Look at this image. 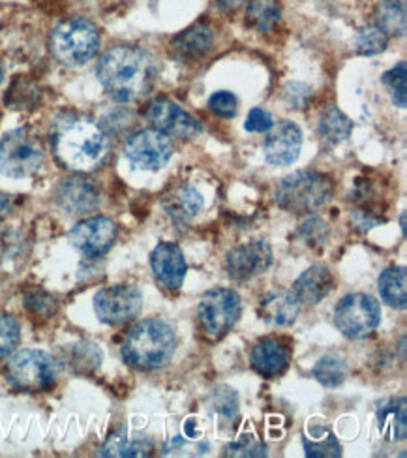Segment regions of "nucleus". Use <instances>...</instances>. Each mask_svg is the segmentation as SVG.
<instances>
[{
  "label": "nucleus",
  "mask_w": 407,
  "mask_h": 458,
  "mask_svg": "<svg viewBox=\"0 0 407 458\" xmlns=\"http://www.w3.org/2000/svg\"><path fill=\"white\" fill-rule=\"evenodd\" d=\"M58 203L70 215H87L98 207L100 196L94 184L85 179H68L58 188Z\"/></svg>",
  "instance_id": "obj_18"
},
{
  "label": "nucleus",
  "mask_w": 407,
  "mask_h": 458,
  "mask_svg": "<svg viewBox=\"0 0 407 458\" xmlns=\"http://www.w3.org/2000/svg\"><path fill=\"white\" fill-rule=\"evenodd\" d=\"M116 239V225L106 216H94L75 224L70 232V242L87 258L106 254Z\"/></svg>",
  "instance_id": "obj_14"
},
{
  "label": "nucleus",
  "mask_w": 407,
  "mask_h": 458,
  "mask_svg": "<svg viewBox=\"0 0 407 458\" xmlns=\"http://www.w3.org/2000/svg\"><path fill=\"white\" fill-rule=\"evenodd\" d=\"M405 398L393 396L386 398L377 406V425L379 432L386 442H402L407 436V415Z\"/></svg>",
  "instance_id": "obj_20"
},
{
  "label": "nucleus",
  "mask_w": 407,
  "mask_h": 458,
  "mask_svg": "<svg viewBox=\"0 0 407 458\" xmlns=\"http://www.w3.org/2000/svg\"><path fill=\"white\" fill-rule=\"evenodd\" d=\"M314 376L325 387H338L347 376L345 360L335 353L325 355L316 362Z\"/></svg>",
  "instance_id": "obj_30"
},
{
  "label": "nucleus",
  "mask_w": 407,
  "mask_h": 458,
  "mask_svg": "<svg viewBox=\"0 0 407 458\" xmlns=\"http://www.w3.org/2000/svg\"><path fill=\"white\" fill-rule=\"evenodd\" d=\"M302 147L301 128L291 121H280L276 126L268 130L263 150L265 158L273 165H289L293 164Z\"/></svg>",
  "instance_id": "obj_15"
},
{
  "label": "nucleus",
  "mask_w": 407,
  "mask_h": 458,
  "mask_svg": "<svg viewBox=\"0 0 407 458\" xmlns=\"http://www.w3.org/2000/svg\"><path fill=\"white\" fill-rule=\"evenodd\" d=\"M177 350L174 331L162 319H141L126 333L123 359L138 370L164 369Z\"/></svg>",
  "instance_id": "obj_3"
},
{
  "label": "nucleus",
  "mask_w": 407,
  "mask_h": 458,
  "mask_svg": "<svg viewBox=\"0 0 407 458\" xmlns=\"http://www.w3.org/2000/svg\"><path fill=\"white\" fill-rule=\"evenodd\" d=\"M328 233L326 224L319 218H308L304 224H301L297 235L302 237V241L309 242H321Z\"/></svg>",
  "instance_id": "obj_38"
},
{
  "label": "nucleus",
  "mask_w": 407,
  "mask_h": 458,
  "mask_svg": "<svg viewBox=\"0 0 407 458\" xmlns=\"http://www.w3.org/2000/svg\"><path fill=\"white\" fill-rule=\"evenodd\" d=\"M56 160L72 171H92L109 152L106 131L85 117H64L56 123L51 138Z\"/></svg>",
  "instance_id": "obj_2"
},
{
  "label": "nucleus",
  "mask_w": 407,
  "mask_h": 458,
  "mask_svg": "<svg viewBox=\"0 0 407 458\" xmlns=\"http://www.w3.org/2000/svg\"><path fill=\"white\" fill-rule=\"evenodd\" d=\"M241 310V297L235 292L216 288L201 297L198 316L203 331L212 338H220L237 326Z\"/></svg>",
  "instance_id": "obj_9"
},
{
  "label": "nucleus",
  "mask_w": 407,
  "mask_h": 458,
  "mask_svg": "<svg viewBox=\"0 0 407 458\" xmlns=\"http://www.w3.org/2000/svg\"><path fill=\"white\" fill-rule=\"evenodd\" d=\"M212 46V32L208 27L196 25L188 30H184L181 36L174 38L173 47L182 59H198V56L205 55Z\"/></svg>",
  "instance_id": "obj_25"
},
{
  "label": "nucleus",
  "mask_w": 407,
  "mask_h": 458,
  "mask_svg": "<svg viewBox=\"0 0 407 458\" xmlns=\"http://www.w3.org/2000/svg\"><path fill=\"white\" fill-rule=\"evenodd\" d=\"M150 267L167 290H179L186 276V259L181 248L173 242H160L150 254Z\"/></svg>",
  "instance_id": "obj_16"
},
{
  "label": "nucleus",
  "mask_w": 407,
  "mask_h": 458,
  "mask_svg": "<svg viewBox=\"0 0 407 458\" xmlns=\"http://www.w3.org/2000/svg\"><path fill=\"white\" fill-rule=\"evenodd\" d=\"M58 376V362L46 352L23 350L10 357L6 377L15 389L44 391L49 389Z\"/></svg>",
  "instance_id": "obj_7"
},
{
  "label": "nucleus",
  "mask_w": 407,
  "mask_h": 458,
  "mask_svg": "<svg viewBox=\"0 0 407 458\" xmlns=\"http://www.w3.org/2000/svg\"><path fill=\"white\" fill-rule=\"evenodd\" d=\"M250 362L256 372L265 377H276L285 372L289 365V353L276 338H265L258 342L250 353Z\"/></svg>",
  "instance_id": "obj_19"
},
{
  "label": "nucleus",
  "mask_w": 407,
  "mask_h": 458,
  "mask_svg": "<svg viewBox=\"0 0 407 458\" xmlns=\"http://www.w3.org/2000/svg\"><path fill=\"white\" fill-rule=\"evenodd\" d=\"M100 36L87 19H68L53 30L51 49L55 59L66 66L89 63L98 53Z\"/></svg>",
  "instance_id": "obj_5"
},
{
  "label": "nucleus",
  "mask_w": 407,
  "mask_h": 458,
  "mask_svg": "<svg viewBox=\"0 0 407 458\" xmlns=\"http://www.w3.org/2000/svg\"><path fill=\"white\" fill-rule=\"evenodd\" d=\"M147 121L154 130L179 140H191L201 131V124L190 113L167 98H158L148 106Z\"/></svg>",
  "instance_id": "obj_12"
},
{
  "label": "nucleus",
  "mask_w": 407,
  "mask_h": 458,
  "mask_svg": "<svg viewBox=\"0 0 407 458\" xmlns=\"http://www.w3.org/2000/svg\"><path fill=\"white\" fill-rule=\"evenodd\" d=\"M44 162L42 145L30 131L19 128L0 140V174L12 179L34 175Z\"/></svg>",
  "instance_id": "obj_6"
},
{
  "label": "nucleus",
  "mask_w": 407,
  "mask_h": 458,
  "mask_svg": "<svg viewBox=\"0 0 407 458\" xmlns=\"http://www.w3.org/2000/svg\"><path fill=\"white\" fill-rule=\"evenodd\" d=\"M386 47V34L377 25H368L359 32L357 49L362 55H377Z\"/></svg>",
  "instance_id": "obj_31"
},
{
  "label": "nucleus",
  "mask_w": 407,
  "mask_h": 458,
  "mask_svg": "<svg viewBox=\"0 0 407 458\" xmlns=\"http://www.w3.org/2000/svg\"><path fill=\"white\" fill-rule=\"evenodd\" d=\"M273 126H275V121H273V117H270V113H267L265 109H259V107L251 109L246 123H244V128L248 131H258V133H265Z\"/></svg>",
  "instance_id": "obj_39"
},
{
  "label": "nucleus",
  "mask_w": 407,
  "mask_h": 458,
  "mask_svg": "<svg viewBox=\"0 0 407 458\" xmlns=\"http://www.w3.org/2000/svg\"><path fill=\"white\" fill-rule=\"evenodd\" d=\"M400 224H402V232L405 233V213H402V216H400Z\"/></svg>",
  "instance_id": "obj_42"
},
{
  "label": "nucleus",
  "mask_w": 407,
  "mask_h": 458,
  "mask_svg": "<svg viewBox=\"0 0 407 458\" xmlns=\"http://www.w3.org/2000/svg\"><path fill=\"white\" fill-rule=\"evenodd\" d=\"M216 4L220 6V10L229 12V10H235L242 4V0H216Z\"/></svg>",
  "instance_id": "obj_40"
},
{
  "label": "nucleus",
  "mask_w": 407,
  "mask_h": 458,
  "mask_svg": "<svg viewBox=\"0 0 407 458\" xmlns=\"http://www.w3.org/2000/svg\"><path fill=\"white\" fill-rule=\"evenodd\" d=\"M333 275L325 265H314L306 269L293 284V295L304 307H316L333 290Z\"/></svg>",
  "instance_id": "obj_17"
},
{
  "label": "nucleus",
  "mask_w": 407,
  "mask_h": 458,
  "mask_svg": "<svg viewBox=\"0 0 407 458\" xmlns=\"http://www.w3.org/2000/svg\"><path fill=\"white\" fill-rule=\"evenodd\" d=\"M405 81H407V73H405V63L396 64L393 70L386 72L383 75V83L389 89L391 97L398 107H405L407 102V94H405Z\"/></svg>",
  "instance_id": "obj_32"
},
{
  "label": "nucleus",
  "mask_w": 407,
  "mask_h": 458,
  "mask_svg": "<svg viewBox=\"0 0 407 458\" xmlns=\"http://www.w3.org/2000/svg\"><path fill=\"white\" fill-rule=\"evenodd\" d=\"M0 83H3V70H0Z\"/></svg>",
  "instance_id": "obj_43"
},
{
  "label": "nucleus",
  "mask_w": 407,
  "mask_h": 458,
  "mask_svg": "<svg viewBox=\"0 0 407 458\" xmlns=\"http://www.w3.org/2000/svg\"><path fill=\"white\" fill-rule=\"evenodd\" d=\"M407 273L403 267H389L379 276V295L394 310L407 307Z\"/></svg>",
  "instance_id": "obj_24"
},
{
  "label": "nucleus",
  "mask_w": 407,
  "mask_h": 458,
  "mask_svg": "<svg viewBox=\"0 0 407 458\" xmlns=\"http://www.w3.org/2000/svg\"><path fill=\"white\" fill-rule=\"evenodd\" d=\"M208 107L212 113H216L218 117L231 119L237 114V98L235 94H231L227 90H220L216 94H212L208 100Z\"/></svg>",
  "instance_id": "obj_37"
},
{
  "label": "nucleus",
  "mask_w": 407,
  "mask_h": 458,
  "mask_svg": "<svg viewBox=\"0 0 407 458\" xmlns=\"http://www.w3.org/2000/svg\"><path fill=\"white\" fill-rule=\"evenodd\" d=\"M10 208H12V203H10L8 196L0 192V220H3L10 213Z\"/></svg>",
  "instance_id": "obj_41"
},
{
  "label": "nucleus",
  "mask_w": 407,
  "mask_h": 458,
  "mask_svg": "<svg viewBox=\"0 0 407 458\" xmlns=\"http://www.w3.org/2000/svg\"><path fill=\"white\" fill-rule=\"evenodd\" d=\"M19 336V323L8 314H0V359L8 357L17 348Z\"/></svg>",
  "instance_id": "obj_35"
},
{
  "label": "nucleus",
  "mask_w": 407,
  "mask_h": 458,
  "mask_svg": "<svg viewBox=\"0 0 407 458\" xmlns=\"http://www.w3.org/2000/svg\"><path fill=\"white\" fill-rule=\"evenodd\" d=\"M381 321L379 302L364 293L345 295L335 310V323L343 336L362 340L370 336Z\"/></svg>",
  "instance_id": "obj_8"
},
{
  "label": "nucleus",
  "mask_w": 407,
  "mask_h": 458,
  "mask_svg": "<svg viewBox=\"0 0 407 458\" xmlns=\"http://www.w3.org/2000/svg\"><path fill=\"white\" fill-rule=\"evenodd\" d=\"M278 0H251L248 6V23L259 32H270L280 21Z\"/></svg>",
  "instance_id": "obj_28"
},
{
  "label": "nucleus",
  "mask_w": 407,
  "mask_h": 458,
  "mask_svg": "<svg viewBox=\"0 0 407 458\" xmlns=\"http://www.w3.org/2000/svg\"><path fill=\"white\" fill-rule=\"evenodd\" d=\"M273 263V250L265 241H251L241 244L227 254L225 269L231 278L246 282L265 273Z\"/></svg>",
  "instance_id": "obj_13"
},
{
  "label": "nucleus",
  "mask_w": 407,
  "mask_h": 458,
  "mask_svg": "<svg viewBox=\"0 0 407 458\" xmlns=\"http://www.w3.org/2000/svg\"><path fill=\"white\" fill-rule=\"evenodd\" d=\"M72 365L75 370H94L100 365L102 353L94 346V344H77L72 348Z\"/></svg>",
  "instance_id": "obj_34"
},
{
  "label": "nucleus",
  "mask_w": 407,
  "mask_h": 458,
  "mask_svg": "<svg viewBox=\"0 0 407 458\" xmlns=\"http://www.w3.org/2000/svg\"><path fill=\"white\" fill-rule=\"evenodd\" d=\"M164 207L173 220L188 222L201 211L203 196L199 194L198 188L179 186L174 188L171 194H167Z\"/></svg>",
  "instance_id": "obj_22"
},
{
  "label": "nucleus",
  "mask_w": 407,
  "mask_h": 458,
  "mask_svg": "<svg viewBox=\"0 0 407 458\" xmlns=\"http://www.w3.org/2000/svg\"><path fill=\"white\" fill-rule=\"evenodd\" d=\"M124 157L143 171H158L173 157V143L158 130H141L126 141Z\"/></svg>",
  "instance_id": "obj_11"
},
{
  "label": "nucleus",
  "mask_w": 407,
  "mask_h": 458,
  "mask_svg": "<svg viewBox=\"0 0 407 458\" xmlns=\"http://www.w3.org/2000/svg\"><path fill=\"white\" fill-rule=\"evenodd\" d=\"M302 444L306 456L309 458H336L342 454V447L336 440V436L325 427L309 428L302 436Z\"/></svg>",
  "instance_id": "obj_26"
},
{
  "label": "nucleus",
  "mask_w": 407,
  "mask_h": 458,
  "mask_svg": "<svg viewBox=\"0 0 407 458\" xmlns=\"http://www.w3.org/2000/svg\"><path fill=\"white\" fill-rule=\"evenodd\" d=\"M96 73L113 100L128 104L147 97L154 85L157 68L143 49L116 46L102 55Z\"/></svg>",
  "instance_id": "obj_1"
},
{
  "label": "nucleus",
  "mask_w": 407,
  "mask_h": 458,
  "mask_svg": "<svg viewBox=\"0 0 407 458\" xmlns=\"http://www.w3.org/2000/svg\"><path fill=\"white\" fill-rule=\"evenodd\" d=\"M210 406L224 417H235L239 411V396L229 387H216L210 394Z\"/></svg>",
  "instance_id": "obj_36"
},
{
  "label": "nucleus",
  "mask_w": 407,
  "mask_h": 458,
  "mask_svg": "<svg viewBox=\"0 0 407 458\" xmlns=\"http://www.w3.org/2000/svg\"><path fill=\"white\" fill-rule=\"evenodd\" d=\"M152 449V442L145 436H130L126 428H121L107 437L100 456H150Z\"/></svg>",
  "instance_id": "obj_23"
},
{
  "label": "nucleus",
  "mask_w": 407,
  "mask_h": 458,
  "mask_svg": "<svg viewBox=\"0 0 407 458\" xmlns=\"http://www.w3.org/2000/svg\"><path fill=\"white\" fill-rule=\"evenodd\" d=\"M265 445L258 440L254 434H241L235 442L229 444L224 451V456H265Z\"/></svg>",
  "instance_id": "obj_33"
},
{
  "label": "nucleus",
  "mask_w": 407,
  "mask_h": 458,
  "mask_svg": "<svg viewBox=\"0 0 407 458\" xmlns=\"http://www.w3.org/2000/svg\"><path fill=\"white\" fill-rule=\"evenodd\" d=\"M301 302L293 295V292H270L261 301V316L265 321L273 323V326H291L299 316Z\"/></svg>",
  "instance_id": "obj_21"
},
{
  "label": "nucleus",
  "mask_w": 407,
  "mask_h": 458,
  "mask_svg": "<svg viewBox=\"0 0 407 458\" xmlns=\"http://www.w3.org/2000/svg\"><path fill=\"white\" fill-rule=\"evenodd\" d=\"M377 27L385 34H405V6L403 0H379Z\"/></svg>",
  "instance_id": "obj_29"
},
{
  "label": "nucleus",
  "mask_w": 407,
  "mask_h": 458,
  "mask_svg": "<svg viewBox=\"0 0 407 458\" xmlns=\"http://www.w3.org/2000/svg\"><path fill=\"white\" fill-rule=\"evenodd\" d=\"M333 198V184L316 171H297L276 186V201L287 213L308 215Z\"/></svg>",
  "instance_id": "obj_4"
},
{
  "label": "nucleus",
  "mask_w": 407,
  "mask_h": 458,
  "mask_svg": "<svg viewBox=\"0 0 407 458\" xmlns=\"http://www.w3.org/2000/svg\"><path fill=\"white\" fill-rule=\"evenodd\" d=\"M143 295L133 285H111L96 293L94 310L107 326H123L141 312Z\"/></svg>",
  "instance_id": "obj_10"
},
{
  "label": "nucleus",
  "mask_w": 407,
  "mask_h": 458,
  "mask_svg": "<svg viewBox=\"0 0 407 458\" xmlns=\"http://www.w3.org/2000/svg\"><path fill=\"white\" fill-rule=\"evenodd\" d=\"M319 136L326 145H338L349 138L353 123L338 107H328L319 119Z\"/></svg>",
  "instance_id": "obj_27"
}]
</instances>
